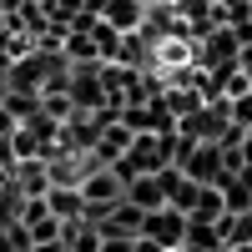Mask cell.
I'll return each mask as SVG.
<instances>
[{
  "label": "cell",
  "instance_id": "7a4b0ae2",
  "mask_svg": "<svg viewBox=\"0 0 252 252\" xmlns=\"http://www.w3.org/2000/svg\"><path fill=\"white\" fill-rule=\"evenodd\" d=\"M141 15H146V5H136V0H111V5L101 10V20H106L116 35H131L141 26Z\"/></svg>",
  "mask_w": 252,
  "mask_h": 252
},
{
  "label": "cell",
  "instance_id": "6da1fadb",
  "mask_svg": "<svg viewBox=\"0 0 252 252\" xmlns=\"http://www.w3.org/2000/svg\"><path fill=\"white\" fill-rule=\"evenodd\" d=\"M126 202L141 207V212H157V207H166V177H136L131 187H126Z\"/></svg>",
  "mask_w": 252,
  "mask_h": 252
},
{
  "label": "cell",
  "instance_id": "277c9868",
  "mask_svg": "<svg viewBox=\"0 0 252 252\" xmlns=\"http://www.w3.org/2000/svg\"><path fill=\"white\" fill-rule=\"evenodd\" d=\"M227 111H232V126H242V131H252V91L232 96V101H227Z\"/></svg>",
  "mask_w": 252,
  "mask_h": 252
},
{
  "label": "cell",
  "instance_id": "5b68a950",
  "mask_svg": "<svg viewBox=\"0 0 252 252\" xmlns=\"http://www.w3.org/2000/svg\"><path fill=\"white\" fill-rule=\"evenodd\" d=\"M5 126H10V111H0V131H5Z\"/></svg>",
  "mask_w": 252,
  "mask_h": 252
},
{
  "label": "cell",
  "instance_id": "8992f818",
  "mask_svg": "<svg viewBox=\"0 0 252 252\" xmlns=\"http://www.w3.org/2000/svg\"><path fill=\"white\" fill-rule=\"evenodd\" d=\"M136 5H152V0H136Z\"/></svg>",
  "mask_w": 252,
  "mask_h": 252
},
{
  "label": "cell",
  "instance_id": "3957f363",
  "mask_svg": "<svg viewBox=\"0 0 252 252\" xmlns=\"http://www.w3.org/2000/svg\"><path fill=\"white\" fill-rule=\"evenodd\" d=\"M81 197H96V202H101V197H121V187H116L111 172H101V177H91L86 187H81Z\"/></svg>",
  "mask_w": 252,
  "mask_h": 252
}]
</instances>
